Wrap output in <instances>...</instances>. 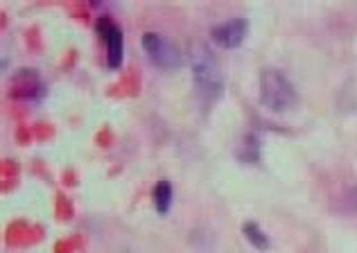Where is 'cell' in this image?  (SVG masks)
<instances>
[{
    "label": "cell",
    "instance_id": "cell-1",
    "mask_svg": "<svg viewBox=\"0 0 357 253\" xmlns=\"http://www.w3.org/2000/svg\"><path fill=\"white\" fill-rule=\"evenodd\" d=\"M188 54H190V70L199 95L206 102H215L224 93V86H227L220 59L215 57V52L206 43L190 45Z\"/></svg>",
    "mask_w": 357,
    "mask_h": 253
},
{
    "label": "cell",
    "instance_id": "cell-2",
    "mask_svg": "<svg viewBox=\"0 0 357 253\" xmlns=\"http://www.w3.org/2000/svg\"><path fill=\"white\" fill-rule=\"evenodd\" d=\"M258 84H260V102L269 111L283 114V111H289L296 107L298 91L294 86V82L289 79L280 68H274V66L262 68Z\"/></svg>",
    "mask_w": 357,
    "mask_h": 253
},
{
    "label": "cell",
    "instance_id": "cell-3",
    "mask_svg": "<svg viewBox=\"0 0 357 253\" xmlns=\"http://www.w3.org/2000/svg\"><path fill=\"white\" fill-rule=\"evenodd\" d=\"M140 41H143V48L149 54V59L156 66H161V68H178L183 63L181 48L172 39H167L163 32L147 30L143 32V39Z\"/></svg>",
    "mask_w": 357,
    "mask_h": 253
},
{
    "label": "cell",
    "instance_id": "cell-4",
    "mask_svg": "<svg viewBox=\"0 0 357 253\" xmlns=\"http://www.w3.org/2000/svg\"><path fill=\"white\" fill-rule=\"evenodd\" d=\"M96 30L107 45V66L109 68H120L122 54H125V34H122L120 25L111 16H100Z\"/></svg>",
    "mask_w": 357,
    "mask_h": 253
},
{
    "label": "cell",
    "instance_id": "cell-5",
    "mask_svg": "<svg viewBox=\"0 0 357 253\" xmlns=\"http://www.w3.org/2000/svg\"><path fill=\"white\" fill-rule=\"evenodd\" d=\"M249 32V21L244 16H233L211 27V39L222 48H238Z\"/></svg>",
    "mask_w": 357,
    "mask_h": 253
},
{
    "label": "cell",
    "instance_id": "cell-6",
    "mask_svg": "<svg viewBox=\"0 0 357 253\" xmlns=\"http://www.w3.org/2000/svg\"><path fill=\"white\" fill-rule=\"evenodd\" d=\"M48 86H45L43 77L36 68H21L14 72L12 77V95L21 100H41Z\"/></svg>",
    "mask_w": 357,
    "mask_h": 253
},
{
    "label": "cell",
    "instance_id": "cell-7",
    "mask_svg": "<svg viewBox=\"0 0 357 253\" xmlns=\"http://www.w3.org/2000/svg\"><path fill=\"white\" fill-rule=\"evenodd\" d=\"M260 149H262L260 136L256 134V131H249V134H244V138L240 140V145L236 149V156L242 163L256 165V163H260Z\"/></svg>",
    "mask_w": 357,
    "mask_h": 253
},
{
    "label": "cell",
    "instance_id": "cell-8",
    "mask_svg": "<svg viewBox=\"0 0 357 253\" xmlns=\"http://www.w3.org/2000/svg\"><path fill=\"white\" fill-rule=\"evenodd\" d=\"M152 199H154V208L161 213V215H165L167 210H170L172 199H174V188H172L170 179L156 181L154 190H152Z\"/></svg>",
    "mask_w": 357,
    "mask_h": 253
},
{
    "label": "cell",
    "instance_id": "cell-9",
    "mask_svg": "<svg viewBox=\"0 0 357 253\" xmlns=\"http://www.w3.org/2000/svg\"><path fill=\"white\" fill-rule=\"evenodd\" d=\"M242 233H244V238H247V240L251 242V245L256 247V249H260V251H267V249L271 247L269 236L260 229V224H258V222H253V220L244 222V224H242Z\"/></svg>",
    "mask_w": 357,
    "mask_h": 253
}]
</instances>
